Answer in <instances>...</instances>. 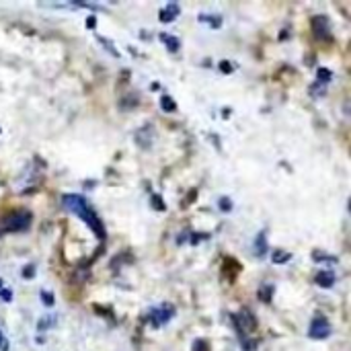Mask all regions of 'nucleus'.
<instances>
[{"label": "nucleus", "instance_id": "5", "mask_svg": "<svg viewBox=\"0 0 351 351\" xmlns=\"http://www.w3.org/2000/svg\"><path fill=\"white\" fill-rule=\"evenodd\" d=\"M234 327H236L238 333H241V339H244V333L253 331L257 327V320H255V316L249 310H243V312H238L234 316Z\"/></svg>", "mask_w": 351, "mask_h": 351}, {"label": "nucleus", "instance_id": "9", "mask_svg": "<svg viewBox=\"0 0 351 351\" xmlns=\"http://www.w3.org/2000/svg\"><path fill=\"white\" fill-rule=\"evenodd\" d=\"M316 284H319L320 288H331L333 284H335V271L320 269L319 273H316Z\"/></svg>", "mask_w": 351, "mask_h": 351}, {"label": "nucleus", "instance_id": "34", "mask_svg": "<svg viewBox=\"0 0 351 351\" xmlns=\"http://www.w3.org/2000/svg\"><path fill=\"white\" fill-rule=\"evenodd\" d=\"M2 286H4V284H2V279H0V290H2Z\"/></svg>", "mask_w": 351, "mask_h": 351}, {"label": "nucleus", "instance_id": "29", "mask_svg": "<svg viewBox=\"0 0 351 351\" xmlns=\"http://www.w3.org/2000/svg\"><path fill=\"white\" fill-rule=\"evenodd\" d=\"M49 324H54V316H46V319L41 320V322L37 324V327H39V329H47Z\"/></svg>", "mask_w": 351, "mask_h": 351}, {"label": "nucleus", "instance_id": "23", "mask_svg": "<svg viewBox=\"0 0 351 351\" xmlns=\"http://www.w3.org/2000/svg\"><path fill=\"white\" fill-rule=\"evenodd\" d=\"M322 87H324V84L314 82L312 87H310V95H312V97H316V95H324V89H322Z\"/></svg>", "mask_w": 351, "mask_h": 351}, {"label": "nucleus", "instance_id": "3", "mask_svg": "<svg viewBox=\"0 0 351 351\" xmlns=\"http://www.w3.org/2000/svg\"><path fill=\"white\" fill-rule=\"evenodd\" d=\"M175 312H177V308L173 306V304H162L160 308H154V310L150 312V322H152V327H160V324H165V322H168L170 319L175 316Z\"/></svg>", "mask_w": 351, "mask_h": 351}, {"label": "nucleus", "instance_id": "8", "mask_svg": "<svg viewBox=\"0 0 351 351\" xmlns=\"http://www.w3.org/2000/svg\"><path fill=\"white\" fill-rule=\"evenodd\" d=\"M152 138H154V130H152V125L142 127V130H138V134H136V142H138L142 148H150Z\"/></svg>", "mask_w": 351, "mask_h": 351}, {"label": "nucleus", "instance_id": "27", "mask_svg": "<svg viewBox=\"0 0 351 351\" xmlns=\"http://www.w3.org/2000/svg\"><path fill=\"white\" fill-rule=\"evenodd\" d=\"M193 238H189L191 241V244H198V243H201V241H205V238H208L210 234H205V232H198V234H191Z\"/></svg>", "mask_w": 351, "mask_h": 351}, {"label": "nucleus", "instance_id": "31", "mask_svg": "<svg viewBox=\"0 0 351 351\" xmlns=\"http://www.w3.org/2000/svg\"><path fill=\"white\" fill-rule=\"evenodd\" d=\"M189 236H191V232H189V230H183V232H181V234H179V238H177V243H179V244H183L185 241H189Z\"/></svg>", "mask_w": 351, "mask_h": 351}, {"label": "nucleus", "instance_id": "6", "mask_svg": "<svg viewBox=\"0 0 351 351\" xmlns=\"http://www.w3.org/2000/svg\"><path fill=\"white\" fill-rule=\"evenodd\" d=\"M308 335L312 339H327L331 335V324L329 320L324 319V316H316L310 324V331H308Z\"/></svg>", "mask_w": 351, "mask_h": 351}, {"label": "nucleus", "instance_id": "1", "mask_svg": "<svg viewBox=\"0 0 351 351\" xmlns=\"http://www.w3.org/2000/svg\"><path fill=\"white\" fill-rule=\"evenodd\" d=\"M62 203H64V208L68 212H72L76 214L78 218H82V222L87 224L92 232L97 234V238H105V228H103V222L101 218L97 216L95 212H92V208L87 203V199L82 198V195H76V193H66L64 198H62Z\"/></svg>", "mask_w": 351, "mask_h": 351}, {"label": "nucleus", "instance_id": "20", "mask_svg": "<svg viewBox=\"0 0 351 351\" xmlns=\"http://www.w3.org/2000/svg\"><path fill=\"white\" fill-rule=\"evenodd\" d=\"M312 259L319 263V261H331V263H337V259L335 257H327V255H322V253H319V251H314L312 253Z\"/></svg>", "mask_w": 351, "mask_h": 351}, {"label": "nucleus", "instance_id": "10", "mask_svg": "<svg viewBox=\"0 0 351 351\" xmlns=\"http://www.w3.org/2000/svg\"><path fill=\"white\" fill-rule=\"evenodd\" d=\"M160 41L167 46V49L170 54H177L179 49H181V44H179V39L173 37V35H167V33H160Z\"/></svg>", "mask_w": 351, "mask_h": 351}, {"label": "nucleus", "instance_id": "15", "mask_svg": "<svg viewBox=\"0 0 351 351\" xmlns=\"http://www.w3.org/2000/svg\"><path fill=\"white\" fill-rule=\"evenodd\" d=\"M290 259H292V255H290V253H286V251H273V253H271V261L275 263V265L288 263Z\"/></svg>", "mask_w": 351, "mask_h": 351}, {"label": "nucleus", "instance_id": "16", "mask_svg": "<svg viewBox=\"0 0 351 351\" xmlns=\"http://www.w3.org/2000/svg\"><path fill=\"white\" fill-rule=\"evenodd\" d=\"M331 78H333V72L329 70V68H319V70H316V82L327 84Z\"/></svg>", "mask_w": 351, "mask_h": 351}, {"label": "nucleus", "instance_id": "30", "mask_svg": "<svg viewBox=\"0 0 351 351\" xmlns=\"http://www.w3.org/2000/svg\"><path fill=\"white\" fill-rule=\"evenodd\" d=\"M0 298H2L4 302H11L13 300V292H11V290H0Z\"/></svg>", "mask_w": 351, "mask_h": 351}, {"label": "nucleus", "instance_id": "22", "mask_svg": "<svg viewBox=\"0 0 351 351\" xmlns=\"http://www.w3.org/2000/svg\"><path fill=\"white\" fill-rule=\"evenodd\" d=\"M218 203H220V210L222 212H230V210H232V201H230V198H220Z\"/></svg>", "mask_w": 351, "mask_h": 351}, {"label": "nucleus", "instance_id": "2", "mask_svg": "<svg viewBox=\"0 0 351 351\" xmlns=\"http://www.w3.org/2000/svg\"><path fill=\"white\" fill-rule=\"evenodd\" d=\"M31 226V214L27 210H19V212H13L11 216L4 220L2 230L4 232H23Z\"/></svg>", "mask_w": 351, "mask_h": 351}, {"label": "nucleus", "instance_id": "14", "mask_svg": "<svg viewBox=\"0 0 351 351\" xmlns=\"http://www.w3.org/2000/svg\"><path fill=\"white\" fill-rule=\"evenodd\" d=\"M271 298H273V286H271V284L261 286V288H259V300L267 304V302H271Z\"/></svg>", "mask_w": 351, "mask_h": 351}, {"label": "nucleus", "instance_id": "19", "mask_svg": "<svg viewBox=\"0 0 351 351\" xmlns=\"http://www.w3.org/2000/svg\"><path fill=\"white\" fill-rule=\"evenodd\" d=\"M136 105H138V99H136V97H127L123 101H119V107H122V109H132Z\"/></svg>", "mask_w": 351, "mask_h": 351}, {"label": "nucleus", "instance_id": "32", "mask_svg": "<svg viewBox=\"0 0 351 351\" xmlns=\"http://www.w3.org/2000/svg\"><path fill=\"white\" fill-rule=\"evenodd\" d=\"M95 27H97V19L95 16H89L87 19V29H95Z\"/></svg>", "mask_w": 351, "mask_h": 351}, {"label": "nucleus", "instance_id": "25", "mask_svg": "<svg viewBox=\"0 0 351 351\" xmlns=\"http://www.w3.org/2000/svg\"><path fill=\"white\" fill-rule=\"evenodd\" d=\"M41 300H44L46 306H54V294L46 292V290H44V292H41Z\"/></svg>", "mask_w": 351, "mask_h": 351}, {"label": "nucleus", "instance_id": "12", "mask_svg": "<svg viewBox=\"0 0 351 351\" xmlns=\"http://www.w3.org/2000/svg\"><path fill=\"white\" fill-rule=\"evenodd\" d=\"M199 21L201 23H210L212 29H220L222 27V16H218V15H199Z\"/></svg>", "mask_w": 351, "mask_h": 351}, {"label": "nucleus", "instance_id": "21", "mask_svg": "<svg viewBox=\"0 0 351 351\" xmlns=\"http://www.w3.org/2000/svg\"><path fill=\"white\" fill-rule=\"evenodd\" d=\"M21 275L25 279H33V277H35V265H27V267H23Z\"/></svg>", "mask_w": 351, "mask_h": 351}, {"label": "nucleus", "instance_id": "17", "mask_svg": "<svg viewBox=\"0 0 351 351\" xmlns=\"http://www.w3.org/2000/svg\"><path fill=\"white\" fill-rule=\"evenodd\" d=\"M97 39H99V44H101L103 47H105V49L109 51L111 56H113V58H119V51H117V49L113 47V44H111V41H109L107 37H97Z\"/></svg>", "mask_w": 351, "mask_h": 351}, {"label": "nucleus", "instance_id": "11", "mask_svg": "<svg viewBox=\"0 0 351 351\" xmlns=\"http://www.w3.org/2000/svg\"><path fill=\"white\" fill-rule=\"evenodd\" d=\"M253 249H255V255H257V257H265V253H267V243H265V232H259V236L255 238Z\"/></svg>", "mask_w": 351, "mask_h": 351}, {"label": "nucleus", "instance_id": "13", "mask_svg": "<svg viewBox=\"0 0 351 351\" xmlns=\"http://www.w3.org/2000/svg\"><path fill=\"white\" fill-rule=\"evenodd\" d=\"M160 109L165 111V113H173V111H177V103H175V99L168 97V95L160 97Z\"/></svg>", "mask_w": 351, "mask_h": 351}, {"label": "nucleus", "instance_id": "24", "mask_svg": "<svg viewBox=\"0 0 351 351\" xmlns=\"http://www.w3.org/2000/svg\"><path fill=\"white\" fill-rule=\"evenodd\" d=\"M193 351H210V347L203 339H198V341H193Z\"/></svg>", "mask_w": 351, "mask_h": 351}, {"label": "nucleus", "instance_id": "4", "mask_svg": "<svg viewBox=\"0 0 351 351\" xmlns=\"http://www.w3.org/2000/svg\"><path fill=\"white\" fill-rule=\"evenodd\" d=\"M312 33L316 39L320 41H329L331 39V23L324 15L319 16H312Z\"/></svg>", "mask_w": 351, "mask_h": 351}, {"label": "nucleus", "instance_id": "18", "mask_svg": "<svg viewBox=\"0 0 351 351\" xmlns=\"http://www.w3.org/2000/svg\"><path fill=\"white\" fill-rule=\"evenodd\" d=\"M150 201H152V208L154 210H158V212H165L167 210V205H165V201H162V198H160L158 193H154Z\"/></svg>", "mask_w": 351, "mask_h": 351}, {"label": "nucleus", "instance_id": "7", "mask_svg": "<svg viewBox=\"0 0 351 351\" xmlns=\"http://www.w3.org/2000/svg\"><path fill=\"white\" fill-rule=\"evenodd\" d=\"M179 4L177 2H170V4H167L162 11L158 13V19H160V23H170V21H175L177 16H179Z\"/></svg>", "mask_w": 351, "mask_h": 351}, {"label": "nucleus", "instance_id": "33", "mask_svg": "<svg viewBox=\"0 0 351 351\" xmlns=\"http://www.w3.org/2000/svg\"><path fill=\"white\" fill-rule=\"evenodd\" d=\"M0 349H2V351H8V341H4L2 335H0Z\"/></svg>", "mask_w": 351, "mask_h": 351}, {"label": "nucleus", "instance_id": "28", "mask_svg": "<svg viewBox=\"0 0 351 351\" xmlns=\"http://www.w3.org/2000/svg\"><path fill=\"white\" fill-rule=\"evenodd\" d=\"M255 347H257L255 341H251V339H243V349H244V351H255Z\"/></svg>", "mask_w": 351, "mask_h": 351}, {"label": "nucleus", "instance_id": "26", "mask_svg": "<svg viewBox=\"0 0 351 351\" xmlns=\"http://www.w3.org/2000/svg\"><path fill=\"white\" fill-rule=\"evenodd\" d=\"M218 68H220V70L224 72V74H232V64H230L228 60H222V62L218 64Z\"/></svg>", "mask_w": 351, "mask_h": 351}]
</instances>
